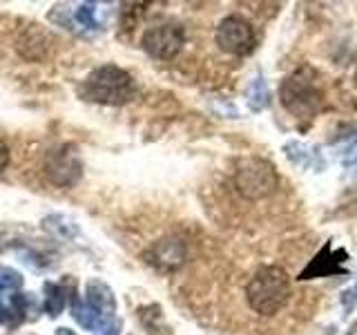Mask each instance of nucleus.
Here are the masks:
<instances>
[{"label":"nucleus","mask_w":357,"mask_h":335,"mask_svg":"<svg viewBox=\"0 0 357 335\" xmlns=\"http://www.w3.org/2000/svg\"><path fill=\"white\" fill-rule=\"evenodd\" d=\"M56 335H74L70 329H59V333H56Z\"/></svg>","instance_id":"nucleus-19"},{"label":"nucleus","mask_w":357,"mask_h":335,"mask_svg":"<svg viewBox=\"0 0 357 335\" xmlns=\"http://www.w3.org/2000/svg\"><path fill=\"white\" fill-rule=\"evenodd\" d=\"M47 172L52 174L54 184L61 186H70L72 181H76L78 177V163L70 152H54L52 159L47 163Z\"/></svg>","instance_id":"nucleus-8"},{"label":"nucleus","mask_w":357,"mask_h":335,"mask_svg":"<svg viewBox=\"0 0 357 335\" xmlns=\"http://www.w3.org/2000/svg\"><path fill=\"white\" fill-rule=\"evenodd\" d=\"M279 100L295 119H315L324 107V94L317 83L315 70L308 65H301L299 70L288 74L279 85Z\"/></svg>","instance_id":"nucleus-1"},{"label":"nucleus","mask_w":357,"mask_h":335,"mask_svg":"<svg viewBox=\"0 0 357 335\" xmlns=\"http://www.w3.org/2000/svg\"><path fill=\"white\" fill-rule=\"evenodd\" d=\"M346 253L342 248H333V244L328 241L324 248L312 257L310 264L301 271L299 279H315V277H328V275H344L346 268Z\"/></svg>","instance_id":"nucleus-7"},{"label":"nucleus","mask_w":357,"mask_h":335,"mask_svg":"<svg viewBox=\"0 0 357 335\" xmlns=\"http://www.w3.org/2000/svg\"><path fill=\"white\" fill-rule=\"evenodd\" d=\"M20 286V277L14 271H0V293Z\"/></svg>","instance_id":"nucleus-14"},{"label":"nucleus","mask_w":357,"mask_h":335,"mask_svg":"<svg viewBox=\"0 0 357 335\" xmlns=\"http://www.w3.org/2000/svg\"><path fill=\"white\" fill-rule=\"evenodd\" d=\"M284 152L288 156V161L299 165V168H317V170H321V168H324V159H321L319 148H312V145H308L304 141L286 143Z\"/></svg>","instance_id":"nucleus-9"},{"label":"nucleus","mask_w":357,"mask_h":335,"mask_svg":"<svg viewBox=\"0 0 357 335\" xmlns=\"http://www.w3.org/2000/svg\"><path fill=\"white\" fill-rule=\"evenodd\" d=\"M100 335H119V324H107V327L100 331Z\"/></svg>","instance_id":"nucleus-18"},{"label":"nucleus","mask_w":357,"mask_h":335,"mask_svg":"<svg viewBox=\"0 0 357 335\" xmlns=\"http://www.w3.org/2000/svg\"><path fill=\"white\" fill-rule=\"evenodd\" d=\"M342 304H344L346 313H351L357 306V279H355V284L351 288H346L342 293Z\"/></svg>","instance_id":"nucleus-15"},{"label":"nucleus","mask_w":357,"mask_h":335,"mask_svg":"<svg viewBox=\"0 0 357 335\" xmlns=\"http://www.w3.org/2000/svg\"><path fill=\"white\" fill-rule=\"evenodd\" d=\"M7 163H9V148L5 141H0V172L5 170Z\"/></svg>","instance_id":"nucleus-17"},{"label":"nucleus","mask_w":357,"mask_h":335,"mask_svg":"<svg viewBox=\"0 0 357 335\" xmlns=\"http://www.w3.org/2000/svg\"><path fill=\"white\" fill-rule=\"evenodd\" d=\"M185 257V248L181 241L176 239H161L159 244L154 246V260L159 266L163 268H176L183 264Z\"/></svg>","instance_id":"nucleus-10"},{"label":"nucleus","mask_w":357,"mask_h":335,"mask_svg":"<svg viewBox=\"0 0 357 335\" xmlns=\"http://www.w3.org/2000/svg\"><path fill=\"white\" fill-rule=\"evenodd\" d=\"M245 100H248V107L252 112H261L271 105V89H268V83L261 74H257L248 89H245Z\"/></svg>","instance_id":"nucleus-11"},{"label":"nucleus","mask_w":357,"mask_h":335,"mask_svg":"<svg viewBox=\"0 0 357 335\" xmlns=\"http://www.w3.org/2000/svg\"><path fill=\"white\" fill-rule=\"evenodd\" d=\"M215 40L219 47L232 56H248L255 50V29L241 16H226L215 31Z\"/></svg>","instance_id":"nucleus-5"},{"label":"nucleus","mask_w":357,"mask_h":335,"mask_svg":"<svg viewBox=\"0 0 357 335\" xmlns=\"http://www.w3.org/2000/svg\"><path fill=\"white\" fill-rule=\"evenodd\" d=\"M74 320L81 324V327L85 329H98L100 322H103V313H100L98 308H94L92 304H74Z\"/></svg>","instance_id":"nucleus-12"},{"label":"nucleus","mask_w":357,"mask_h":335,"mask_svg":"<svg viewBox=\"0 0 357 335\" xmlns=\"http://www.w3.org/2000/svg\"><path fill=\"white\" fill-rule=\"evenodd\" d=\"M355 85H357V72H355Z\"/></svg>","instance_id":"nucleus-21"},{"label":"nucleus","mask_w":357,"mask_h":335,"mask_svg":"<svg viewBox=\"0 0 357 335\" xmlns=\"http://www.w3.org/2000/svg\"><path fill=\"white\" fill-rule=\"evenodd\" d=\"M83 94L89 100H96V103L121 105L134 96V78L114 65L98 67L85 81Z\"/></svg>","instance_id":"nucleus-3"},{"label":"nucleus","mask_w":357,"mask_h":335,"mask_svg":"<svg viewBox=\"0 0 357 335\" xmlns=\"http://www.w3.org/2000/svg\"><path fill=\"white\" fill-rule=\"evenodd\" d=\"M234 186L245 199L259 201L271 197L279 188V174L275 165L261 156H245L234 172Z\"/></svg>","instance_id":"nucleus-4"},{"label":"nucleus","mask_w":357,"mask_h":335,"mask_svg":"<svg viewBox=\"0 0 357 335\" xmlns=\"http://www.w3.org/2000/svg\"><path fill=\"white\" fill-rule=\"evenodd\" d=\"M349 335H357V322L353 324V329H351V333Z\"/></svg>","instance_id":"nucleus-20"},{"label":"nucleus","mask_w":357,"mask_h":335,"mask_svg":"<svg viewBox=\"0 0 357 335\" xmlns=\"http://www.w3.org/2000/svg\"><path fill=\"white\" fill-rule=\"evenodd\" d=\"M342 163L346 168H353V170H357V139L349 145V148L344 150L342 154Z\"/></svg>","instance_id":"nucleus-16"},{"label":"nucleus","mask_w":357,"mask_h":335,"mask_svg":"<svg viewBox=\"0 0 357 335\" xmlns=\"http://www.w3.org/2000/svg\"><path fill=\"white\" fill-rule=\"evenodd\" d=\"M290 297V277L282 266H261L257 268L245 286V299L255 313L271 318L288 304Z\"/></svg>","instance_id":"nucleus-2"},{"label":"nucleus","mask_w":357,"mask_h":335,"mask_svg":"<svg viewBox=\"0 0 357 335\" xmlns=\"http://www.w3.org/2000/svg\"><path fill=\"white\" fill-rule=\"evenodd\" d=\"M47 297H45V308L50 311V315H56L61 308H63V295H61V288L59 286H47Z\"/></svg>","instance_id":"nucleus-13"},{"label":"nucleus","mask_w":357,"mask_h":335,"mask_svg":"<svg viewBox=\"0 0 357 335\" xmlns=\"http://www.w3.org/2000/svg\"><path fill=\"white\" fill-rule=\"evenodd\" d=\"M185 43V31L178 22H161V25H154L143 34V50L148 52L154 59H174V56L181 52Z\"/></svg>","instance_id":"nucleus-6"}]
</instances>
